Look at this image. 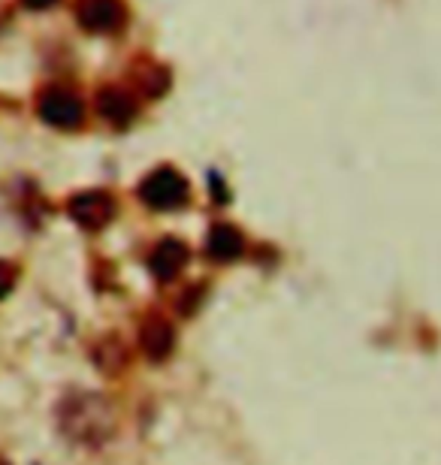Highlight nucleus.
<instances>
[{
  "label": "nucleus",
  "mask_w": 441,
  "mask_h": 465,
  "mask_svg": "<svg viewBox=\"0 0 441 465\" xmlns=\"http://www.w3.org/2000/svg\"><path fill=\"white\" fill-rule=\"evenodd\" d=\"M61 430L73 441L100 448L115 432V408L106 396H73L61 405Z\"/></svg>",
  "instance_id": "nucleus-1"
},
{
  "label": "nucleus",
  "mask_w": 441,
  "mask_h": 465,
  "mask_svg": "<svg viewBox=\"0 0 441 465\" xmlns=\"http://www.w3.org/2000/svg\"><path fill=\"white\" fill-rule=\"evenodd\" d=\"M139 197H143L152 209H182L187 197H191V188H187L185 175L175 173L173 166H161L152 175H145L143 184H139Z\"/></svg>",
  "instance_id": "nucleus-2"
},
{
  "label": "nucleus",
  "mask_w": 441,
  "mask_h": 465,
  "mask_svg": "<svg viewBox=\"0 0 441 465\" xmlns=\"http://www.w3.org/2000/svg\"><path fill=\"white\" fill-rule=\"evenodd\" d=\"M40 118L52 127L73 130L85 118V106H82V100L70 88H49L40 97Z\"/></svg>",
  "instance_id": "nucleus-3"
},
{
  "label": "nucleus",
  "mask_w": 441,
  "mask_h": 465,
  "mask_svg": "<svg viewBox=\"0 0 441 465\" xmlns=\"http://www.w3.org/2000/svg\"><path fill=\"white\" fill-rule=\"evenodd\" d=\"M70 215L76 221L79 227L85 230H100L106 227L112 218H115V200L109 197L106 191H85V193H76L70 200Z\"/></svg>",
  "instance_id": "nucleus-4"
},
{
  "label": "nucleus",
  "mask_w": 441,
  "mask_h": 465,
  "mask_svg": "<svg viewBox=\"0 0 441 465\" xmlns=\"http://www.w3.org/2000/svg\"><path fill=\"white\" fill-rule=\"evenodd\" d=\"M76 18L88 34H112L125 25V6L121 0H79Z\"/></svg>",
  "instance_id": "nucleus-5"
},
{
  "label": "nucleus",
  "mask_w": 441,
  "mask_h": 465,
  "mask_svg": "<svg viewBox=\"0 0 441 465\" xmlns=\"http://www.w3.org/2000/svg\"><path fill=\"white\" fill-rule=\"evenodd\" d=\"M187 245L178 239H164L161 245L152 251V257H148V266H152V272L161 278V282H170L178 272L185 269L187 263Z\"/></svg>",
  "instance_id": "nucleus-6"
},
{
  "label": "nucleus",
  "mask_w": 441,
  "mask_h": 465,
  "mask_svg": "<svg viewBox=\"0 0 441 465\" xmlns=\"http://www.w3.org/2000/svg\"><path fill=\"white\" fill-rule=\"evenodd\" d=\"M97 109L100 115L115 127H125L136 115V100L125 88H103L97 94Z\"/></svg>",
  "instance_id": "nucleus-7"
},
{
  "label": "nucleus",
  "mask_w": 441,
  "mask_h": 465,
  "mask_svg": "<svg viewBox=\"0 0 441 465\" xmlns=\"http://www.w3.org/2000/svg\"><path fill=\"white\" fill-rule=\"evenodd\" d=\"M246 242H242V232L236 227H227V224H218L212 227L209 232V254L218 257V260H233L242 254Z\"/></svg>",
  "instance_id": "nucleus-8"
},
{
  "label": "nucleus",
  "mask_w": 441,
  "mask_h": 465,
  "mask_svg": "<svg viewBox=\"0 0 441 465\" xmlns=\"http://www.w3.org/2000/svg\"><path fill=\"white\" fill-rule=\"evenodd\" d=\"M143 348H145V353L152 360H161V357H166L170 353V348H173V330H170V323L166 321H148L145 327H143Z\"/></svg>",
  "instance_id": "nucleus-9"
},
{
  "label": "nucleus",
  "mask_w": 441,
  "mask_h": 465,
  "mask_svg": "<svg viewBox=\"0 0 441 465\" xmlns=\"http://www.w3.org/2000/svg\"><path fill=\"white\" fill-rule=\"evenodd\" d=\"M136 82L148 97H161L166 91V85H170V73H166L164 67H155V64H143L136 73Z\"/></svg>",
  "instance_id": "nucleus-10"
},
{
  "label": "nucleus",
  "mask_w": 441,
  "mask_h": 465,
  "mask_svg": "<svg viewBox=\"0 0 441 465\" xmlns=\"http://www.w3.org/2000/svg\"><path fill=\"white\" fill-rule=\"evenodd\" d=\"M13 284H15V269L0 260V300H4L9 291H13Z\"/></svg>",
  "instance_id": "nucleus-11"
},
{
  "label": "nucleus",
  "mask_w": 441,
  "mask_h": 465,
  "mask_svg": "<svg viewBox=\"0 0 441 465\" xmlns=\"http://www.w3.org/2000/svg\"><path fill=\"white\" fill-rule=\"evenodd\" d=\"M22 4H25L27 9H49V6L58 4V0H22Z\"/></svg>",
  "instance_id": "nucleus-12"
}]
</instances>
